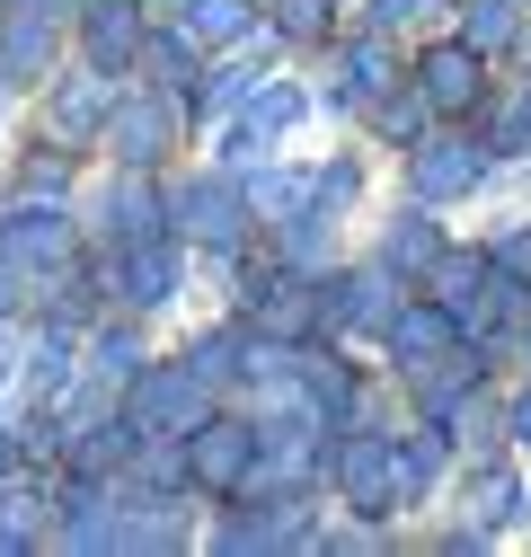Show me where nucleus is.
I'll list each match as a JSON object with an SVG mask.
<instances>
[{
	"mask_svg": "<svg viewBox=\"0 0 531 557\" xmlns=\"http://www.w3.org/2000/svg\"><path fill=\"white\" fill-rule=\"evenodd\" d=\"M177 469H186L195 496H239L257 478V425H239V416H195L177 434Z\"/></svg>",
	"mask_w": 531,
	"mask_h": 557,
	"instance_id": "f257e3e1",
	"label": "nucleus"
},
{
	"mask_svg": "<svg viewBox=\"0 0 531 557\" xmlns=\"http://www.w3.org/2000/svg\"><path fill=\"white\" fill-rule=\"evenodd\" d=\"M81 257V231L62 203H10L0 213V265L18 274V284H45V274H62Z\"/></svg>",
	"mask_w": 531,
	"mask_h": 557,
	"instance_id": "f03ea898",
	"label": "nucleus"
},
{
	"mask_svg": "<svg viewBox=\"0 0 531 557\" xmlns=\"http://www.w3.org/2000/svg\"><path fill=\"white\" fill-rule=\"evenodd\" d=\"M177 98H160V89H115V107H107V124H98V151H115V169H160L169 160V143H177Z\"/></svg>",
	"mask_w": 531,
	"mask_h": 557,
	"instance_id": "7ed1b4c3",
	"label": "nucleus"
},
{
	"mask_svg": "<svg viewBox=\"0 0 531 557\" xmlns=\"http://www.w3.org/2000/svg\"><path fill=\"white\" fill-rule=\"evenodd\" d=\"M169 239L231 257V248L248 239V195H239V177H186V186L169 195Z\"/></svg>",
	"mask_w": 531,
	"mask_h": 557,
	"instance_id": "20e7f679",
	"label": "nucleus"
},
{
	"mask_svg": "<svg viewBox=\"0 0 531 557\" xmlns=\"http://www.w3.org/2000/svg\"><path fill=\"white\" fill-rule=\"evenodd\" d=\"M107 107H115V81L89 72V62H81L72 81H45V143H53V151H98Z\"/></svg>",
	"mask_w": 531,
	"mask_h": 557,
	"instance_id": "39448f33",
	"label": "nucleus"
},
{
	"mask_svg": "<svg viewBox=\"0 0 531 557\" xmlns=\"http://www.w3.org/2000/svg\"><path fill=\"white\" fill-rule=\"evenodd\" d=\"M143 36H151L143 0H89V10H81V62L107 72V81H124L133 62H143Z\"/></svg>",
	"mask_w": 531,
	"mask_h": 557,
	"instance_id": "423d86ee",
	"label": "nucleus"
},
{
	"mask_svg": "<svg viewBox=\"0 0 531 557\" xmlns=\"http://www.w3.org/2000/svg\"><path fill=\"white\" fill-rule=\"evenodd\" d=\"M53 53H62V10L18 0V10L0 18V89H36L53 72Z\"/></svg>",
	"mask_w": 531,
	"mask_h": 557,
	"instance_id": "0eeeda50",
	"label": "nucleus"
},
{
	"mask_svg": "<svg viewBox=\"0 0 531 557\" xmlns=\"http://www.w3.org/2000/svg\"><path fill=\"white\" fill-rule=\"evenodd\" d=\"M107 284H115L124 310H160V301H177V248H169L160 231H151V239H124L115 265H107Z\"/></svg>",
	"mask_w": 531,
	"mask_h": 557,
	"instance_id": "6e6552de",
	"label": "nucleus"
},
{
	"mask_svg": "<svg viewBox=\"0 0 531 557\" xmlns=\"http://www.w3.org/2000/svg\"><path fill=\"white\" fill-rule=\"evenodd\" d=\"M479 177H487V160H479L470 143H452V133H434V143L408 151V186H417V203H452V195H470Z\"/></svg>",
	"mask_w": 531,
	"mask_h": 557,
	"instance_id": "1a4fd4ad",
	"label": "nucleus"
},
{
	"mask_svg": "<svg viewBox=\"0 0 531 557\" xmlns=\"http://www.w3.org/2000/svg\"><path fill=\"white\" fill-rule=\"evenodd\" d=\"M133 72H143V89H160V98H177V107L195 115V72H205V45H195L186 27H151Z\"/></svg>",
	"mask_w": 531,
	"mask_h": 557,
	"instance_id": "9d476101",
	"label": "nucleus"
},
{
	"mask_svg": "<svg viewBox=\"0 0 531 557\" xmlns=\"http://www.w3.org/2000/svg\"><path fill=\"white\" fill-rule=\"evenodd\" d=\"M143 363H151V345H143V327H133V319H124V327H98V336H89V363H81V381H72V389H89V398H107V407H115V398L133 389V372H143Z\"/></svg>",
	"mask_w": 531,
	"mask_h": 557,
	"instance_id": "9b49d317",
	"label": "nucleus"
},
{
	"mask_svg": "<svg viewBox=\"0 0 531 557\" xmlns=\"http://www.w3.org/2000/svg\"><path fill=\"white\" fill-rule=\"evenodd\" d=\"M417 98H425L434 115L479 107V53H470V45H434V53L417 62Z\"/></svg>",
	"mask_w": 531,
	"mask_h": 557,
	"instance_id": "f8f14e48",
	"label": "nucleus"
},
{
	"mask_svg": "<svg viewBox=\"0 0 531 557\" xmlns=\"http://www.w3.org/2000/svg\"><path fill=\"white\" fill-rule=\"evenodd\" d=\"M434 257H443V231H434L425 203H417V213H398V222L381 231V265H390V274H434Z\"/></svg>",
	"mask_w": 531,
	"mask_h": 557,
	"instance_id": "ddd939ff",
	"label": "nucleus"
},
{
	"mask_svg": "<svg viewBox=\"0 0 531 557\" xmlns=\"http://www.w3.org/2000/svg\"><path fill=\"white\" fill-rule=\"evenodd\" d=\"M36 540H53V505L10 469L0 478V548H36Z\"/></svg>",
	"mask_w": 531,
	"mask_h": 557,
	"instance_id": "4468645a",
	"label": "nucleus"
},
{
	"mask_svg": "<svg viewBox=\"0 0 531 557\" xmlns=\"http://www.w3.org/2000/svg\"><path fill=\"white\" fill-rule=\"evenodd\" d=\"M177 27L195 45H239L257 27V0H177Z\"/></svg>",
	"mask_w": 531,
	"mask_h": 557,
	"instance_id": "2eb2a0df",
	"label": "nucleus"
},
{
	"mask_svg": "<svg viewBox=\"0 0 531 557\" xmlns=\"http://www.w3.org/2000/svg\"><path fill=\"white\" fill-rule=\"evenodd\" d=\"M275 36H284V45L337 36V0H275Z\"/></svg>",
	"mask_w": 531,
	"mask_h": 557,
	"instance_id": "dca6fc26",
	"label": "nucleus"
},
{
	"mask_svg": "<svg viewBox=\"0 0 531 557\" xmlns=\"http://www.w3.org/2000/svg\"><path fill=\"white\" fill-rule=\"evenodd\" d=\"M62 195H72V151L45 143V160L18 169V203H62Z\"/></svg>",
	"mask_w": 531,
	"mask_h": 557,
	"instance_id": "f3484780",
	"label": "nucleus"
},
{
	"mask_svg": "<svg viewBox=\"0 0 531 557\" xmlns=\"http://www.w3.org/2000/svg\"><path fill=\"white\" fill-rule=\"evenodd\" d=\"M514 513H522L514 478H505V469H487V478H479V496H470V531H505Z\"/></svg>",
	"mask_w": 531,
	"mask_h": 557,
	"instance_id": "a211bd4d",
	"label": "nucleus"
},
{
	"mask_svg": "<svg viewBox=\"0 0 531 557\" xmlns=\"http://www.w3.org/2000/svg\"><path fill=\"white\" fill-rule=\"evenodd\" d=\"M460 45H470V53H505L514 45V0H479L470 27H460Z\"/></svg>",
	"mask_w": 531,
	"mask_h": 557,
	"instance_id": "6ab92c4d",
	"label": "nucleus"
},
{
	"mask_svg": "<svg viewBox=\"0 0 531 557\" xmlns=\"http://www.w3.org/2000/svg\"><path fill=\"white\" fill-rule=\"evenodd\" d=\"M425 115H434V107H425V98H417V89H408V98H390V107H381V115H372V124H381V133H390V143H417V133H425Z\"/></svg>",
	"mask_w": 531,
	"mask_h": 557,
	"instance_id": "aec40b11",
	"label": "nucleus"
},
{
	"mask_svg": "<svg viewBox=\"0 0 531 557\" xmlns=\"http://www.w3.org/2000/svg\"><path fill=\"white\" fill-rule=\"evenodd\" d=\"M434 10H452V0H372V36H398V27H417Z\"/></svg>",
	"mask_w": 531,
	"mask_h": 557,
	"instance_id": "412c9836",
	"label": "nucleus"
},
{
	"mask_svg": "<svg viewBox=\"0 0 531 557\" xmlns=\"http://www.w3.org/2000/svg\"><path fill=\"white\" fill-rule=\"evenodd\" d=\"M18 460H27V443H18V434H10V425H0V478H10V469H18Z\"/></svg>",
	"mask_w": 531,
	"mask_h": 557,
	"instance_id": "4be33fe9",
	"label": "nucleus"
},
{
	"mask_svg": "<svg viewBox=\"0 0 531 557\" xmlns=\"http://www.w3.org/2000/svg\"><path fill=\"white\" fill-rule=\"evenodd\" d=\"M10 301H18V274H10V265H0V319H10Z\"/></svg>",
	"mask_w": 531,
	"mask_h": 557,
	"instance_id": "5701e85b",
	"label": "nucleus"
},
{
	"mask_svg": "<svg viewBox=\"0 0 531 557\" xmlns=\"http://www.w3.org/2000/svg\"><path fill=\"white\" fill-rule=\"evenodd\" d=\"M36 10H72V0H36Z\"/></svg>",
	"mask_w": 531,
	"mask_h": 557,
	"instance_id": "b1692460",
	"label": "nucleus"
}]
</instances>
